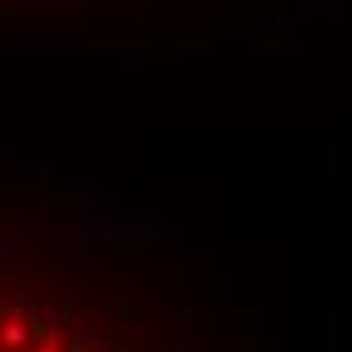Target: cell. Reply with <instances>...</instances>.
<instances>
[{
  "mask_svg": "<svg viewBox=\"0 0 352 352\" xmlns=\"http://www.w3.org/2000/svg\"><path fill=\"white\" fill-rule=\"evenodd\" d=\"M0 352H170L130 276L36 219L0 211Z\"/></svg>",
  "mask_w": 352,
  "mask_h": 352,
  "instance_id": "1",
  "label": "cell"
}]
</instances>
